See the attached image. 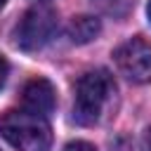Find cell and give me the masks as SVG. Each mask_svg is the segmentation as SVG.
<instances>
[{
	"instance_id": "7c38bea8",
	"label": "cell",
	"mask_w": 151,
	"mask_h": 151,
	"mask_svg": "<svg viewBox=\"0 0 151 151\" xmlns=\"http://www.w3.org/2000/svg\"><path fill=\"white\" fill-rule=\"evenodd\" d=\"M149 144H151V130H149Z\"/></svg>"
},
{
	"instance_id": "7a4b0ae2",
	"label": "cell",
	"mask_w": 151,
	"mask_h": 151,
	"mask_svg": "<svg viewBox=\"0 0 151 151\" xmlns=\"http://www.w3.org/2000/svg\"><path fill=\"white\" fill-rule=\"evenodd\" d=\"M116 85L109 71L94 68L80 76L76 83V101H73V120L80 125H92L99 120L109 97L113 94Z\"/></svg>"
},
{
	"instance_id": "3957f363",
	"label": "cell",
	"mask_w": 151,
	"mask_h": 151,
	"mask_svg": "<svg viewBox=\"0 0 151 151\" xmlns=\"http://www.w3.org/2000/svg\"><path fill=\"white\" fill-rule=\"evenodd\" d=\"M57 33V14L47 5H33L14 28L17 47L26 52H35L45 47Z\"/></svg>"
},
{
	"instance_id": "ba28073f",
	"label": "cell",
	"mask_w": 151,
	"mask_h": 151,
	"mask_svg": "<svg viewBox=\"0 0 151 151\" xmlns=\"http://www.w3.org/2000/svg\"><path fill=\"white\" fill-rule=\"evenodd\" d=\"M64 151H97L90 142H83V139H76V142H68L64 146Z\"/></svg>"
},
{
	"instance_id": "9c48e42d",
	"label": "cell",
	"mask_w": 151,
	"mask_h": 151,
	"mask_svg": "<svg viewBox=\"0 0 151 151\" xmlns=\"http://www.w3.org/2000/svg\"><path fill=\"white\" fill-rule=\"evenodd\" d=\"M7 76H9V64H7V59L0 54V90L5 87V83H7Z\"/></svg>"
},
{
	"instance_id": "30bf717a",
	"label": "cell",
	"mask_w": 151,
	"mask_h": 151,
	"mask_svg": "<svg viewBox=\"0 0 151 151\" xmlns=\"http://www.w3.org/2000/svg\"><path fill=\"white\" fill-rule=\"evenodd\" d=\"M146 17H149V21H151V0H149V5H146Z\"/></svg>"
},
{
	"instance_id": "6da1fadb",
	"label": "cell",
	"mask_w": 151,
	"mask_h": 151,
	"mask_svg": "<svg viewBox=\"0 0 151 151\" xmlns=\"http://www.w3.org/2000/svg\"><path fill=\"white\" fill-rule=\"evenodd\" d=\"M0 132L17 151H50L52 146L47 120L31 111H7L0 120Z\"/></svg>"
},
{
	"instance_id": "52a82bcc",
	"label": "cell",
	"mask_w": 151,
	"mask_h": 151,
	"mask_svg": "<svg viewBox=\"0 0 151 151\" xmlns=\"http://www.w3.org/2000/svg\"><path fill=\"white\" fill-rule=\"evenodd\" d=\"M111 151H137V144L130 137H118L111 142Z\"/></svg>"
},
{
	"instance_id": "5b68a950",
	"label": "cell",
	"mask_w": 151,
	"mask_h": 151,
	"mask_svg": "<svg viewBox=\"0 0 151 151\" xmlns=\"http://www.w3.org/2000/svg\"><path fill=\"white\" fill-rule=\"evenodd\" d=\"M21 99H24L26 111L45 118V116L54 109V87H52V83L45 80V78H33V80L26 83Z\"/></svg>"
},
{
	"instance_id": "8fae6325",
	"label": "cell",
	"mask_w": 151,
	"mask_h": 151,
	"mask_svg": "<svg viewBox=\"0 0 151 151\" xmlns=\"http://www.w3.org/2000/svg\"><path fill=\"white\" fill-rule=\"evenodd\" d=\"M5 2H7V0H0V9H2V7H5Z\"/></svg>"
},
{
	"instance_id": "8992f818",
	"label": "cell",
	"mask_w": 151,
	"mask_h": 151,
	"mask_svg": "<svg viewBox=\"0 0 151 151\" xmlns=\"http://www.w3.org/2000/svg\"><path fill=\"white\" fill-rule=\"evenodd\" d=\"M99 31H101V24L94 17H73L68 24V38L76 45H85V42L94 40L99 35Z\"/></svg>"
},
{
	"instance_id": "277c9868",
	"label": "cell",
	"mask_w": 151,
	"mask_h": 151,
	"mask_svg": "<svg viewBox=\"0 0 151 151\" xmlns=\"http://www.w3.org/2000/svg\"><path fill=\"white\" fill-rule=\"evenodd\" d=\"M118 71L130 80V83H151V42L142 38H132L123 42L113 52Z\"/></svg>"
}]
</instances>
